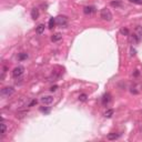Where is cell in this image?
<instances>
[{"mask_svg": "<svg viewBox=\"0 0 142 142\" xmlns=\"http://www.w3.org/2000/svg\"><path fill=\"white\" fill-rule=\"evenodd\" d=\"M13 92H15V89L12 87H6L3 88V89H1V96L2 97H10L13 94Z\"/></svg>", "mask_w": 142, "mask_h": 142, "instance_id": "7a4b0ae2", "label": "cell"}, {"mask_svg": "<svg viewBox=\"0 0 142 142\" xmlns=\"http://www.w3.org/2000/svg\"><path fill=\"white\" fill-rule=\"evenodd\" d=\"M134 34L138 37V39H139V41H141L142 40V27H137L135 28V32H134Z\"/></svg>", "mask_w": 142, "mask_h": 142, "instance_id": "8992f818", "label": "cell"}, {"mask_svg": "<svg viewBox=\"0 0 142 142\" xmlns=\"http://www.w3.org/2000/svg\"><path fill=\"white\" fill-rule=\"evenodd\" d=\"M40 111L41 112H44V113H49L50 112V108H46V107H42V108H40Z\"/></svg>", "mask_w": 142, "mask_h": 142, "instance_id": "ffe728a7", "label": "cell"}, {"mask_svg": "<svg viewBox=\"0 0 142 142\" xmlns=\"http://www.w3.org/2000/svg\"><path fill=\"white\" fill-rule=\"evenodd\" d=\"M55 23H57V22H55V18H50V20H49V24H48L49 29H53Z\"/></svg>", "mask_w": 142, "mask_h": 142, "instance_id": "4fadbf2b", "label": "cell"}, {"mask_svg": "<svg viewBox=\"0 0 142 142\" xmlns=\"http://www.w3.org/2000/svg\"><path fill=\"white\" fill-rule=\"evenodd\" d=\"M130 2H133V3H139V5H141L142 3V0H129Z\"/></svg>", "mask_w": 142, "mask_h": 142, "instance_id": "44dd1931", "label": "cell"}, {"mask_svg": "<svg viewBox=\"0 0 142 142\" xmlns=\"http://www.w3.org/2000/svg\"><path fill=\"white\" fill-rule=\"evenodd\" d=\"M120 32L122 34H129V30H128V29H121Z\"/></svg>", "mask_w": 142, "mask_h": 142, "instance_id": "7402d4cb", "label": "cell"}, {"mask_svg": "<svg viewBox=\"0 0 142 142\" xmlns=\"http://www.w3.org/2000/svg\"><path fill=\"white\" fill-rule=\"evenodd\" d=\"M129 41H130V44H135L139 42V39H138V37L133 33V34H129Z\"/></svg>", "mask_w": 142, "mask_h": 142, "instance_id": "9c48e42d", "label": "cell"}, {"mask_svg": "<svg viewBox=\"0 0 142 142\" xmlns=\"http://www.w3.org/2000/svg\"><path fill=\"white\" fill-rule=\"evenodd\" d=\"M23 71H24V68L23 67H21V66L16 67L15 69H13V71H12V76H13L15 78H18V77H20V76H22Z\"/></svg>", "mask_w": 142, "mask_h": 142, "instance_id": "277c9868", "label": "cell"}, {"mask_svg": "<svg viewBox=\"0 0 142 142\" xmlns=\"http://www.w3.org/2000/svg\"><path fill=\"white\" fill-rule=\"evenodd\" d=\"M55 22H57L59 26L65 27V26H67V23H68V18L66 17V16H58V17L55 18Z\"/></svg>", "mask_w": 142, "mask_h": 142, "instance_id": "3957f363", "label": "cell"}, {"mask_svg": "<svg viewBox=\"0 0 142 142\" xmlns=\"http://www.w3.org/2000/svg\"><path fill=\"white\" fill-rule=\"evenodd\" d=\"M61 34L60 33H55V34H53L52 37H51V40L53 41V42H55V41H59V40H61Z\"/></svg>", "mask_w": 142, "mask_h": 142, "instance_id": "5bb4252c", "label": "cell"}, {"mask_svg": "<svg viewBox=\"0 0 142 142\" xmlns=\"http://www.w3.org/2000/svg\"><path fill=\"white\" fill-rule=\"evenodd\" d=\"M110 100H111V96L109 93H106L102 97V104H103V106H107V104L110 102Z\"/></svg>", "mask_w": 142, "mask_h": 142, "instance_id": "52a82bcc", "label": "cell"}, {"mask_svg": "<svg viewBox=\"0 0 142 142\" xmlns=\"http://www.w3.org/2000/svg\"><path fill=\"white\" fill-rule=\"evenodd\" d=\"M33 104H37V100H33V101H32L31 103L29 104V107H32V106H33Z\"/></svg>", "mask_w": 142, "mask_h": 142, "instance_id": "cb8c5ba5", "label": "cell"}, {"mask_svg": "<svg viewBox=\"0 0 142 142\" xmlns=\"http://www.w3.org/2000/svg\"><path fill=\"white\" fill-rule=\"evenodd\" d=\"M41 102L44 104H50L53 102V98L51 96H46V97H42L41 98Z\"/></svg>", "mask_w": 142, "mask_h": 142, "instance_id": "5b68a950", "label": "cell"}, {"mask_svg": "<svg viewBox=\"0 0 142 142\" xmlns=\"http://www.w3.org/2000/svg\"><path fill=\"white\" fill-rule=\"evenodd\" d=\"M28 58V55L27 53H19V55H18V59H19L20 61H22V60H24V59H27Z\"/></svg>", "mask_w": 142, "mask_h": 142, "instance_id": "2e32d148", "label": "cell"}, {"mask_svg": "<svg viewBox=\"0 0 142 142\" xmlns=\"http://www.w3.org/2000/svg\"><path fill=\"white\" fill-rule=\"evenodd\" d=\"M131 52H132V53H131V55H135V50L133 48H131Z\"/></svg>", "mask_w": 142, "mask_h": 142, "instance_id": "d4e9b609", "label": "cell"}, {"mask_svg": "<svg viewBox=\"0 0 142 142\" xmlns=\"http://www.w3.org/2000/svg\"><path fill=\"white\" fill-rule=\"evenodd\" d=\"M111 6H112V7H121V6H122V3L120 2V1H112V2H111Z\"/></svg>", "mask_w": 142, "mask_h": 142, "instance_id": "ac0fdd59", "label": "cell"}, {"mask_svg": "<svg viewBox=\"0 0 142 142\" xmlns=\"http://www.w3.org/2000/svg\"><path fill=\"white\" fill-rule=\"evenodd\" d=\"M6 130H7V127H6V123L2 120V122H1V135L6 134Z\"/></svg>", "mask_w": 142, "mask_h": 142, "instance_id": "9a60e30c", "label": "cell"}, {"mask_svg": "<svg viewBox=\"0 0 142 142\" xmlns=\"http://www.w3.org/2000/svg\"><path fill=\"white\" fill-rule=\"evenodd\" d=\"M44 23H40L36 28V32L38 34H41V33H44Z\"/></svg>", "mask_w": 142, "mask_h": 142, "instance_id": "30bf717a", "label": "cell"}, {"mask_svg": "<svg viewBox=\"0 0 142 142\" xmlns=\"http://www.w3.org/2000/svg\"><path fill=\"white\" fill-rule=\"evenodd\" d=\"M58 89V87H57V86H53V87H51V89H50V91H55V90Z\"/></svg>", "mask_w": 142, "mask_h": 142, "instance_id": "603a6c76", "label": "cell"}, {"mask_svg": "<svg viewBox=\"0 0 142 142\" xmlns=\"http://www.w3.org/2000/svg\"><path fill=\"white\" fill-rule=\"evenodd\" d=\"M120 137L119 133H109L108 134V140H116Z\"/></svg>", "mask_w": 142, "mask_h": 142, "instance_id": "7c38bea8", "label": "cell"}, {"mask_svg": "<svg viewBox=\"0 0 142 142\" xmlns=\"http://www.w3.org/2000/svg\"><path fill=\"white\" fill-rule=\"evenodd\" d=\"M112 114H113V110H112V109H110V110L106 111L104 117H106V118H111V117H112Z\"/></svg>", "mask_w": 142, "mask_h": 142, "instance_id": "e0dca14e", "label": "cell"}, {"mask_svg": "<svg viewBox=\"0 0 142 142\" xmlns=\"http://www.w3.org/2000/svg\"><path fill=\"white\" fill-rule=\"evenodd\" d=\"M100 16H101L102 19L107 20V21H110V20L112 19V13H111V11L108 8H103V9L101 10V12H100Z\"/></svg>", "mask_w": 142, "mask_h": 142, "instance_id": "6da1fadb", "label": "cell"}, {"mask_svg": "<svg viewBox=\"0 0 142 142\" xmlns=\"http://www.w3.org/2000/svg\"><path fill=\"white\" fill-rule=\"evenodd\" d=\"M38 17H39V11H38V9L37 8H33V9L31 10V18L32 19H38Z\"/></svg>", "mask_w": 142, "mask_h": 142, "instance_id": "8fae6325", "label": "cell"}, {"mask_svg": "<svg viewBox=\"0 0 142 142\" xmlns=\"http://www.w3.org/2000/svg\"><path fill=\"white\" fill-rule=\"evenodd\" d=\"M94 11H96V10H94V7H91V6L83 8V12L86 13V15H92Z\"/></svg>", "mask_w": 142, "mask_h": 142, "instance_id": "ba28073f", "label": "cell"}, {"mask_svg": "<svg viewBox=\"0 0 142 142\" xmlns=\"http://www.w3.org/2000/svg\"><path fill=\"white\" fill-rule=\"evenodd\" d=\"M79 100H80V101H86V100H87V94H84V93L80 94Z\"/></svg>", "mask_w": 142, "mask_h": 142, "instance_id": "d6986e66", "label": "cell"}]
</instances>
